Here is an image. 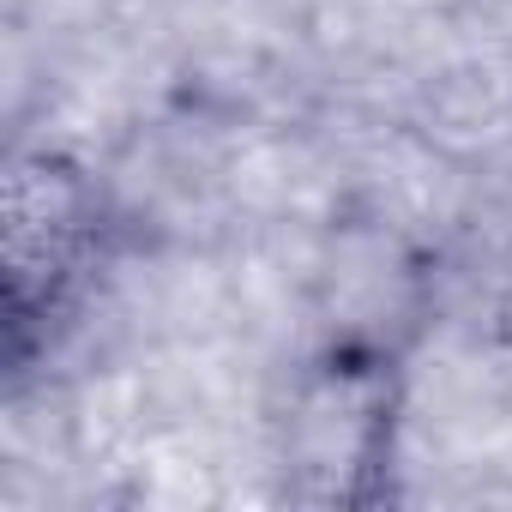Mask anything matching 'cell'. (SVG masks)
<instances>
[{"label": "cell", "instance_id": "obj_1", "mask_svg": "<svg viewBox=\"0 0 512 512\" xmlns=\"http://www.w3.org/2000/svg\"><path fill=\"white\" fill-rule=\"evenodd\" d=\"M0 272H7V362L25 368L49 332L61 326V314L73 308V296L85 290L97 247H103V205L91 193V181L37 151L19 157L7 169V217H0Z\"/></svg>", "mask_w": 512, "mask_h": 512}, {"label": "cell", "instance_id": "obj_2", "mask_svg": "<svg viewBox=\"0 0 512 512\" xmlns=\"http://www.w3.org/2000/svg\"><path fill=\"white\" fill-rule=\"evenodd\" d=\"M392 446V374L368 350H332L296 392L290 464L308 500H368Z\"/></svg>", "mask_w": 512, "mask_h": 512}]
</instances>
